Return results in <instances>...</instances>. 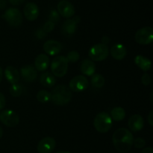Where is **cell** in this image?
Instances as JSON below:
<instances>
[{
	"label": "cell",
	"instance_id": "36",
	"mask_svg": "<svg viewBox=\"0 0 153 153\" xmlns=\"http://www.w3.org/2000/svg\"><path fill=\"white\" fill-rule=\"evenodd\" d=\"M141 153H153V149L152 147H146V148H143Z\"/></svg>",
	"mask_w": 153,
	"mask_h": 153
},
{
	"label": "cell",
	"instance_id": "39",
	"mask_svg": "<svg viewBox=\"0 0 153 153\" xmlns=\"http://www.w3.org/2000/svg\"><path fill=\"white\" fill-rule=\"evenodd\" d=\"M3 78V70L1 67H0V82H1Z\"/></svg>",
	"mask_w": 153,
	"mask_h": 153
},
{
	"label": "cell",
	"instance_id": "41",
	"mask_svg": "<svg viewBox=\"0 0 153 153\" xmlns=\"http://www.w3.org/2000/svg\"><path fill=\"white\" fill-rule=\"evenodd\" d=\"M56 153H70L69 152H67V151H60V152H58Z\"/></svg>",
	"mask_w": 153,
	"mask_h": 153
},
{
	"label": "cell",
	"instance_id": "27",
	"mask_svg": "<svg viewBox=\"0 0 153 153\" xmlns=\"http://www.w3.org/2000/svg\"><path fill=\"white\" fill-rule=\"evenodd\" d=\"M80 58V55H79V52L76 50L70 51L67 53V56H66V58L67 59L68 62H76Z\"/></svg>",
	"mask_w": 153,
	"mask_h": 153
},
{
	"label": "cell",
	"instance_id": "17",
	"mask_svg": "<svg viewBox=\"0 0 153 153\" xmlns=\"http://www.w3.org/2000/svg\"><path fill=\"white\" fill-rule=\"evenodd\" d=\"M50 63L49 56L46 54L41 53L36 57L34 60V68L37 71H44L48 68Z\"/></svg>",
	"mask_w": 153,
	"mask_h": 153
},
{
	"label": "cell",
	"instance_id": "24",
	"mask_svg": "<svg viewBox=\"0 0 153 153\" xmlns=\"http://www.w3.org/2000/svg\"><path fill=\"white\" fill-rule=\"evenodd\" d=\"M91 76H92L91 77V84H92L93 87L100 88L104 86L105 80V77L102 75L100 74H96L92 75Z\"/></svg>",
	"mask_w": 153,
	"mask_h": 153
},
{
	"label": "cell",
	"instance_id": "14",
	"mask_svg": "<svg viewBox=\"0 0 153 153\" xmlns=\"http://www.w3.org/2000/svg\"><path fill=\"white\" fill-rule=\"evenodd\" d=\"M63 46L55 40H49L43 44V50L49 56H56L62 50Z\"/></svg>",
	"mask_w": 153,
	"mask_h": 153
},
{
	"label": "cell",
	"instance_id": "16",
	"mask_svg": "<svg viewBox=\"0 0 153 153\" xmlns=\"http://www.w3.org/2000/svg\"><path fill=\"white\" fill-rule=\"evenodd\" d=\"M128 128L134 132L140 131L143 129L144 125V121L143 117L139 114L131 116L128 121Z\"/></svg>",
	"mask_w": 153,
	"mask_h": 153
},
{
	"label": "cell",
	"instance_id": "7",
	"mask_svg": "<svg viewBox=\"0 0 153 153\" xmlns=\"http://www.w3.org/2000/svg\"><path fill=\"white\" fill-rule=\"evenodd\" d=\"M139 44L147 45L153 41V29L150 26H145L137 30L134 36Z\"/></svg>",
	"mask_w": 153,
	"mask_h": 153
},
{
	"label": "cell",
	"instance_id": "20",
	"mask_svg": "<svg viewBox=\"0 0 153 153\" xmlns=\"http://www.w3.org/2000/svg\"><path fill=\"white\" fill-rule=\"evenodd\" d=\"M81 71L86 76H91L94 74L96 70V65L94 62L88 58L82 60L80 66Z\"/></svg>",
	"mask_w": 153,
	"mask_h": 153
},
{
	"label": "cell",
	"instance_id": "21",
	"mask_svg": "<svg viewBox=\"0 0 153 153\" xmlns=\"http://www.w3.org/2000/svg\"><path fill=\"white\" fill-rule=\"evenodd\" d=\"M40 82L43 86L51 88L56 83V78L50 72H43L40 76Z\"/></svg>",
	"mask_w": 153,
	"mask_h": 153
},
{
	"label": "cell",
	"instance_id": "9",
	"mask_svg": "<svg viewBox=\"0 0 153 153\" xmlns=\"http://www.w3.org/2000/svg\"><path fill=\"white\" fill-rule=\"evenodd\" d=\"M88 80L83 75H78L72 78L70 81V89L71 91L79 92L86 89L88 86Z\"/></svg>",
	"mask_w": 153,
	"mask_h": 153
},
{
	"label": "cell",
	"instance_id": "26",
	"mask_svg": "<svg viewBox=\"0 0 153 153\" xmlns=\"http://www.w3.org/2000/svg\"><path fill=\"white\" fill-rule=\"evenodd\" d=\"M51 92L47 90H40L37 94V99L40 103H47L51 100Z\"/></svg>",
	"mask_w": 153,
	"mask_h": 153
},
{
	"label": "cell",
	"instance_id": "35",
	"mask_svg": "<svg viewBox=\"0 0 153 153\" xmlns=\"http://www.w3.org/2000/svg\"><path fill=\"white\" fill-rule=\"evenodd\" d=\"M147 121L151 126L153 125V111H150L149 115L147 116Z\"/></svg>",
	"mask_w": 153,
	"mask_h": 153
},
{
	"label": "cell",
	"instance_id": "5",
	"mask_svg": "<svg viewBox=\"0 0 153 153\" xmlns=\"http://www.w3.org/2000/svg\"><path fill=\"white\" fill-rule=\"evenodd\" d=\"M109 55V50L104 44H97L94 45L88 52V56L92 61L101 62L106 59Z\"/></svg>",
	"mask_w": 153,
	"mask_h": 153
},
{
	"label": "cell",
	"instance_id": "38",
	"mask_svg": "<svg viewBox=\"0 0 153 153\" xmlns=\"http://www.w3.org/2000/svg\"><path fill=\"white\" fill-rule=\"evenodd\" d=\"M102 44L107 45V44L109 42V38L107 36H104V37L102 38Z\"/></svg>",
	"mask_w": 153,
	"mask_h": 153
},
{
	"label": "cell",
	"instance_id": "13",
	"mask_svg": "<svg viewBox=\"0 0 153 153\" xmlns=\"http://www.w3.org/2000/svg\"><path fill=\"white\" fill-rule=\"evenodd\" d=\"M20 74L25 81L31 82L37 79L38 74L37 70L32 64H27L20 68Z\"/></svg>",
	"mask_w": 153,
	"mask_h": 153
},
{
	"label": "cell",
	"instance_id": "15",
	"mask_svg": "<svg viewBox=\"0 0 153 153\" xmlns=\"http://www.w3.org/2000/svg\"><path fill=\"white\" fill-rule=\"evenodd\" d=\"M24 16L28 20L34 21L39 16L38 6L34 2H28L25 4L23 9Z\"/></svg>",
	"mask_w": 153,
	"mask_h": 153
},
{
	"label": "cell",
	"instance_id": "10",
	"mask_svg": "<svg viewBox=\"0 0 153 153\" xmlns=\"http://www.w3.org/2000/svg\"><path fill=\"white\" fill-rule=\"evenodd\" d=\"M81 18L79 16H73V18H69L62 25V33L65 36L70 37L72 36L77 29L79 22H80Z\"/></svg>",
	"mask_w": 153,
	"mask_h": 153
},
{
	"label": "cell",
	"instance_id": "6",
	"mask_svg": "<svg viewBox=\"0 0 153 153\" xmlns=\"http://www.w3.org/2000/svg\"><path fill=\"white\" fill-rule=\"evenodd\" d=\"M7 23L13 27H18L22 22V15L20 10L16 8H10L5 10L4 14L2 15Z\"/></svg>",
	"mask_w": 153,
	"mask_h": 153
},
{
	"label": "cell",
	"instance_id": "23",
	"mask_svg": "<svg viewBox=\"0 0 153 153\" xmlns=\"http://www.w3.org/2000/svg\"><path fill=\"white\" fill-rule=\"evenodd\" d=\"M111 118H113L114 121H122L126 116V111L121 106H115L111 110Z\"/></svg>",
	"mask_w": 153,
	"mask_h": 153
},
{
	"label": "cell",
	"instance_id": "19",
	"mask_svg": "<svg viewBox=\"0 0 153 153\" xmlns=\"http://www.w3.org/2000/svg\"><path fill=\"white\" fill-rule=\"evenodd\" d=\"M4 74L7 80L11 84L16 83L20 79V74L19 73L17 69L13 66H7Z\"/></svg>",
	"mask_w": 153,
	"mask_h": 153
},
{
	"label": "cell",
	"instance_id": "18",
	"mask_svg": "<svg viewBox=\"0 0 153 153\" xmlns=\"http://www.w3.org/2000/svg\"><path fill=\"white\" fill-rule=\"evenodd\" d=\"M111 56L116 60H122L127 54V50L122 44H116L111 48L110 51Z\"/></svg>",
	"mask_w": 153,
	"mask_h": 153
},
{
	"label": "cell",
	"instance_id": "32",
	"mask_svg": "<svg viewBox=\"0 0 153 153\" xmlns=\"http://www.w3.org/2000/svg\"><path fill=\"white\" fill-rule=\"evenodd\" d=\"M47 35V33L43 29V28H38L37 31L35 32V36L38 39H43L46 37Z\"/></svg>",
	"mask_w": 153,
	"mask_h": 153
},
{
	"label": "cell",
	"instance_id": "2",
	"mask_svg": "<svg viewBox=\"0 0 153 153\" xmlns=\"http://www.w3.org/2000/svg\"><path fill=\"white\" fill-rule=\"evenodd\" d=\"M51 100L55 104L62 106L68 104L72 98L71 90L64 85H58L51 93Z\"/></svg>",
	"mask_w": 153,
	"mask_h": 153
},
{
	"label": "cell",
	"instance_id": "31",
	"mask_svg": "<svg viewBox=\"0 0 153 153\" xmlns=\"http://www.w3.org/2000/svg\"><path fill=\"white\" fill-rule=\"evenodd\" d=\"M152 82V79H151V76H149V74H143V76H141V82L144 86H149V84Z\"/></svg>",
	"mask_w": 153,
	"mask_h": 153
},
{
	"label": "cell",
	"instance_id": "1",
	"mask_svg": "<svg viewBox=\"0 0 153 153\" xmlns=\"http://www.w3.org/2000/svg\"><path fill=\"white\" fill-rule=\"evenodd\" d=\"M114 146L119 152H128L133 146L134 136L129 130L124 128H118L112 136Z\"/></svg>",
	"mask_w": 153,
	"mask_h": 153
},
{
	"label": "cell",
	"instance_id": "4",
	"mask_svg": "<svg viewBox=\"0 0 153 153\" xmlns=\"http://www.w3.org/2000/svg\"><path fill=\"white\" fill-rule=\"evenodd\" d=\"M94 125L96 130L100 133H106L112 127L111 117L105 112H100L94 118Z\"/></svg>",
	"mask_w": 153,
	"mask_h": 153
},
{
	"label": "cell",
	"instance_id": "40",
	"mask_svg": "<svg viewBox=\"0 0 153 153\" xmlns=\"http://www.w3.org/2000/svg\"><path fill=\"white\" fill-rule=\"evenodd\" d=\"M2 135H3V130H2V128H1V126H0V139L1 138Z\"/></svg>",
	"mask_w": 153,
	"mask_h": 153
},
{
	"label": "cell",
	"instance_id": "37",
	"mask_svg": "<svg viewBox=\"0 0 153 153\" xmlns=\"http://www.w3.org/2000/svg\"><path fill=\"white\" fill-rule=\"evenodd\" d=\"M6 7V1L5 0H0V9L2 10Z\"/></svg>",
	"mask_w": 153,
	"mask_h": 153
},
{
	"label": "cell",
	"instance_id": "25",
	"mask_svg": "<svg viewBox=\"0 0 153 153\" xmlns=\"http://www.w3.org/2000/svg\"><path fill=\"white\" fill-rule=\"evenodd\" d=\"M24 90L25 88L23 86L16 82L11 85L10 88V93L13 97H19L24 93Z\"/></svg>",
	"mask_w": 153,
	"mask_h": 153
},
{
	"label": "cell",
	"instance_id": "22",
	"mask_svg": "<svg viewBox=\"0 0 153 153\" xmlns=\"http://www.w3.org/2000/svg\"><path fill=\"white\" fill-rule=\"evenodd\" d=\"M134 62L137 64L139 68L141 69L143 71H147L151 69L152 66V62L146 57L143 56L138 55L134 58Z\"/></svg>",
	"mask_w": 153,
	"mask_h": 153
},
{
	"label": "cell",
	"instance_id": "8",
	"mask_svg": "<svg viewBox=\"0 0 153 153\" xmlns=\"http://www.w3.org/2000/svg\"><path fill=\"white\" fill-rule=\"evenodd\" d=\"M0 121L7 127H16L19 122V116L11 110H4L0 113Z\"/></svg>",
	"mask_w": 153,
	"mask_h": 153
},
{
	"label": "cell",
	"instance_id": "34",
	"mask_svg": "<svg viewBox=\"0 0 153 153\" xmlns=\"http://www.w3.org/2000/svg\"><path fill=\"white\" fill-rule=\"evenodd\" d=\"M9 2L13 5H20L25 2V0H9Z\"/></svg>",
	"mask_w": 153,
	"mask_h": 153
},
{
	"label": "cell",
	"instance_id": "29",
	"mask_svg": "<svg viewBox=\"0 0 153 153\" xmlns=\"http://www.w3.org/2000/svg\"><path fill=\"white\" fill-rule=\"evenodd\" d=\"M133 145L137 148H143L145 146V145H146V141L143 138L137 137L136 139H134Z\"/></svg>",
	"mask_w": 153,
	"mask_h": 153
},
{
	"label": "cell",
	"instance_id": "3",
	"mask_svg": "<svg viewBox=\"0 0 153 153\" xmlns=\"http://www.w3.org/2000/svg\"><path fill=\"white\" fill-rule=\"evenodd\" d=\"M69 62L64 56H57L52 59L51 70L52 74L58 77H63L68 70Z\"/></svg>",
	"mask_w": 153,
	"mask_h": 153
},
{
	"label": "cell",
	"instance_id": "11",
	"mask_svg": "<svg viewBox=\"0 0 153 153\" xmlns=\"http://www.w3.org/2000/svg\"><path fill=\"white\" fill-rule=\"evenodd\" d=\"M56 141L54 138L46 136L43 138L37 144V149L39 153H51L55 148Z\"/></svg>",
	"mask_w": 153,
	"mask_h": 153
},
{
	"label": "cell",
	"instance_id": "30",
	"mask_svg": "<svg viewBox=\"0 0 153 153\" xmlns=\"http://www.w3.org/2000/svg\"><path fill=\"white\" fill-rule=\"evenodd\" d=\"M55 24L54 23V22H52V21L50 20H48L47 22H45L42 28H43L46 33H49L53 31L54 28H55Z\"/></svg>",
	"mask_w": 153,
	"mask_h": 153
},
{
	"label": "cell",
	"instance_id": "12",
	"mask_svg": "<svg viewBox=\"0 0 153 153\" xmlns=\"http://www.w3.org/2000/svg\"><path fill=\"white\" fill-rule=\"evenodd\" d=\"M58 12L64 18H71L75 14L74 6L68 1L63 0L58 4Z\"/></svg>",
	"mask_w": 153,
	"mask_h": 153
},
{
	"label": "cell",
	"instance_id": "33",
	"mask_svg": "<svg viewBox=\"0 0 153 153\" xmlns=\"http://www.w3.org/2000/svg\"><path fill=\"white\" fill-rule=\"evenodd\" d=\"M6 100H5V97H4V94L1 92H0V110L3 109L5 106Z\"/></svg>",
	"mask_w": 153,
	"mask_h": 153
},
{
	"label": "cell",
	"instance_id": "28",
	"mask_svg": "<svg viewBox=\"0 0 153 153\" xmlns=\"http://www.w3.org/2000/svg\"><path fill=\"white\" fill-rule=\"evenodd\" d=\"M49 20L52 21L55 24L58 23L60 21V14H58V10H52L49 13Z\"/></svg>",
	"mask_w": 153,
	"mask_h": 153
}]
</instances>
